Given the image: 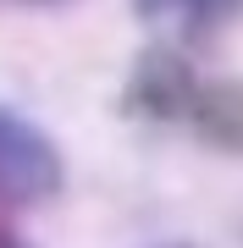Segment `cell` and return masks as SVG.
<instances>
[{
	"instance_id": "obj_1",
	"label": "cell",
	"mask_w": 243,
	"mask_h": 248,
	"mask_svg": "<svg viewBox=\"0 0 243 248\" xmlns=\"http://www.w3.org/2000/svg\"><path fill=\"white\" fill-rule=\"evenodd\" d=\"M61 149L39 122H28L22 110L0 105V204H39L61 193Z\"/></svg>"
},
{
	"instance_id": "obj_2",
	"label": "cell",
	"mask_w": 243,
	"mask_h": 248,
	"mask_svg": "<svg viewBox=\"0 0 243 248\" xmlns=\"http://www.w3.org/2000/svg\"><path fill=\"white\" fill-rule=\"evenodd\" d=\"M194 66L182 61L171 45L149 50L144 61L133 66V83H127V110L133 116H149V122H182V110H188L194 99Z\"/></svg>"
},
{
	"instance_id": "obj_3",
	"label": "cell",
	"mask_w": 243,
	"mask_h": 248,
	"mask_svg": "<svg viewBox=\"0 0 243 248\" xmlns=\"http://www.w3.org/2000/svg\"><path fill=\"white\" fill-rule=\"evenodd\" d=\"M133 11L155 33H166V45H199L238 17L243 0H133Z\"/></svg>"
},
{
	"instance_id": "obj_4",
	"label": "cell",
	"mask_w": 243,
	"mask_h": 248,
	"mask_svg": "<svg viewBox=\"0 0 243 248\" xmlns=\"http://www.w3.org/2000/svg\"><path fill=\"white\" fill-rule=\"evenodd\" d=\"M182 122H188L205 143L243 155V78L194 83V99H188V110H182Z\"/></svg>"
},
{
	"instance_id": "obj_5",
	"label": "cell",
	"mask_w": 243,
	"mask_h": 248,
	"mask_svg": "<svg viewBox=\"0 0 243 248\" xmlns=\"http://www.w3.org/2000/svg\"><path fill=\"white\" fill-rule=\"evenodd\" d=\"M0 248H28L22 237H6V232H0Z\"/></svg>"
},
{
	"instance_id": "obj_6",
	"label": "cell",
	"mask_w": 243,
	"mask_h": 248,
	"mask_svg": "<svg viewBox=\"0 0 243 248\" xmlns=\"http://www.w3.org/2000/svg\"><path fill=\"white\" fill-rule=\"evenodd\" d=\"M33 6H55V0H33Z\"/></svg>"
},
{
	"instance_id": "obj_7",
	"label": "cell",
	"mask_w": 243,
	"mask_h": 248,
	"mask_svg": "<svg viewBox=\"0 0 243 248\" xmlns=\"http://www.w3.org/2000/svg\"><path fill=\"white\" fill-rule=\"evenodd\" d=\"M171 248H188V243H171Z\"/></svg>"
}]
</instances>
